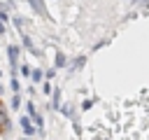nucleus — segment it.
Segmentation results:
<instances>
[{"label": "nucleus", "mask_w": 149, "mask_h": 140, "mask_svg": "<svg viewBox=\"0 0 149 140\" xmlns=\"http://www.w3.org/2000/svg\"><path fill=\"white\" fill-rule=\"evenodd\" d=\"M86 65V56H77L74 61H72V70H79V68H84Z\"/></svg>", "instance_id": "nucleus-7"}, {"label": "nucleus", "mask_w": 149, "mask_h": 140, "mask_svg": "<svg viewBox=\"0 0 149 140\" xmlns=\"http://www.w3.org/2000/svg\"><path fill=\"white\" fill-rule=\"evenodd\" d=\"M14 26H16V30H21L23 28V19H14Z\"/></svg>", "instance_id": "nucleus-15"}, {"label": "nucleus", "mask_w": 149, "mask_h": 140, "mask_svg": "<svg viewBox=\"0 0 149 140\" xmlns=\"http://www.w3.org/2000/svg\"><path fill=\"white\" fill-rule=\"evenodd\" d=\"M65 63H68L65 54H63V51H56V56H54V65H56V68H65Z\"/></svg>", "instance_id": "nucleus-5"}, {"label": "nucleus", "mask_w": 149, "mask_h": 140, "mask_svg": "<svg viewBox=\"0 0 149 140\" xmlns=\"http://www.w3.org/2000/svg\"><path fill=\"white\" fill-rule=\"evenodd\" d=\"M19 124H21V131H23L28 138H30V135H35V126H33L30 117H21V121H19Z\"/></svg>", "instance_id": "nucleus-2"}, {"label": "nucleus", "mask_w": 149, "mask_h": 140, "mask_svg": "<svg viewBox=\"0 0 149 140\" xmlns=\"http://www.w3.org/2000/svg\"><path fill=\"white\" fill-rule=\"evenodd\" d=\"M61 112H63L65 117H70V119L74 117V110H72V105H61Z\"/></svg>", "instance_id": "nucleus-8"}, {"label": "nucleus", "mask_w": 149, "mask_h": 140, "mask_svg": "<svg viewBox=\"0 0 149 140\" xmlns=\"http://www.w3.org/2000/svg\"><path fill=\"white\" fill-rule=\"evenodd\" d=\"M91 107H93V100H84V103H81V110H84V112L91 110Z\"/></svg>", "instance_id": "nucleus-14"}, {"label": "nucleus", "mask_w": 149, "mask_h": 140, "mask_svg": "<svg viewBox=\"0 0 149 140\" xmlns=\"http://www.w3.org/2000/svg\"><path fill=\"white\" fill-rule=\"evenodd\" d=\"M21 40H23V47H26V49H28V51H30L33 56H40V51H37V47L33 44V40H30V37L26 35V33H21Z\"/></svg>", "instance_id": "nucleus-3"}, {"label": "nucleus", "mask_w": 149, "mask_h": 140, "mask_svg": "<svg viewBox=\"0 0 149 140\" xmlns=\"http://www.w3.org/2000/svg\"><path fill=\"white\" fill-rule=\"evenodd\" d=\"M0 133H2V131H0Z\"/></svg>", "instance_id": "nucleus-20"}, {"label": "nucleus", "mask_w": 149, "mask_h": 140, "mask_svg": "<svg viewBox=\"0 0 149 140\" xmlns=\"http://www.w3.org/2000/svg\"><path fill=\"white\" fill-rule=\"evenodd\" d=\"M0 77H2V70H0Z\"/></svg>", "instance_id": "nucleus-19"}, {"label": "nucleus", "mask_w": 149, "mask_h": 140, "mask_svg": "<svg viewBox=\"0 0 149 140\" xmlns=\"http://www.w3.org/2000/svg\"><path fill=\"white\" fill-rule=\"evenodd\" d=\"M19 89H21V86H19V79H16V77H12V91H14V93H19Z\"/></svg>", "instance_id": "nucleus-13"}, {"label": "nucleus", "mask_w": 149, "mask_h": 140, "mask_svg": "<svg viewBox=\"0 0 149 140\" xmlns=\"http://www.w3.org/2000/svg\"><path fill=\"white\" fill-rule=\"evenodd\" d=\"M26 107H28V117L37 114V110H35V103H33V100H28V103H26Z\"/></svg>", "instance_id": "nucleus-11"}, {"label": "nucleus", "mask_w": 149, "mask_h": 140, "mask_svg": "<svg viewBox=\"0 0 149 140\" xmlns=\"http://www.w3.org/2000/svg\"><path fill=\"white\" fill-rule=\"evenodd\" d=\"M21 107V98H19V93H14L12 96V110H19Z\"/></svg>", "instance_id": "nucleus-10"}, {"label": "nucleus", "mask_w": 149, "mask_h": 140, "mask_svg": "<svg viewBox=\"0 0 149 140\" xmlns=\"http://www.w3.org/2000/svg\"><path fill=\"white\" fill-rule=\"evenodd\" d=\"M51 107L54 110H61V89L54 91V98H51Z\"/></svg>", "instance_id": "nucleus-6"}, {"label": "nucleus", "mask_w": 149, "mask_h": 140, "mask_svg": "<svg viewBox=\"0 0 149 140\" xmlns=\"http://www.w3.org/2000/svg\"><path fill=\"white\" fill-rule=\"evenodd\" d=\"M28 2H30V7H33L37 14H42V16H49V14H47V7H44V2H42V0H28Z\"/></svg>", "instance_id": "nucleus-4"}, {"label": "nucleus", "mask_w": 149, "mask_h": 140, "mask_svg": "<svg viewBox=\"0 0 149 140\" xmlns=\"http://www.w3.org/2000/svg\"><path fill=\"white\" fill-rule=\"evenodd\" d=\"M42 91H44V93H51V84H49V82H47V84H44V86H42Z\"/></svg>", "instance_id": "nucleus-16"}, {"label": "nucleus", "mask_w": 149, "mask_h": 140, "mask_svg": "<svg viewBox=\"0 0 149 140\" xmlns=\"http://www.w3.org/2000/svg\"><path fill=\"white\" fill-rule=\"evenodd\" d=\"M5 33H7V28H5V23L0 21V35H5Z\"/></svg>", "instance_id": "nucleus-17"}, {"label": "nucleus", "mask_w": 149, "mask_h": 140, "mask_svg": "<svg viewBox=\"0 0 149 140\" xmlns=\"http://www.w3.org/2000/svg\"><path fill=\"white\" fill-rule=\"evenodd\" d=\"M19 44H9L7 47V56H9V68H12V77H16V70H19Z\"/></svg>", "instance_id": "nucleus-1"}, {"label": "nucleus", "mask_w": 149, "mask_h": 140, "mask_svg": "<svg viewBox=\"0 0 149 140\" xmlns=\"http://www.w3.org/2000/svg\"><path fill=\"white\" fill-rule=\"evenodd\" d=\"M0 96H2V86H0Z\"/></svg>", "instance_id": "nucleus-18"}, {"label": "nucleus", "mask_w": 149, "mask_h": 140, "mask_svg": "<svg viewBox=\"0 0 149 140\" xmlns=\"http://www.w3.org/2000/svg\"><path fill=\"white\" fill-rule=\"evenodd\" d=\"M30 77H33V82H40V79L44 77V72H42V70H30Z\"/></svg>", "instance_id": "nucleus-9"}, {"label": "nucleus", "mask_w": 149, "mask_h": 140, "mask_svg": "<svg viewBox=\"0 0 149 140\" xmlns=\"http://www.w3.org/2000/svg\"><path fill=\"white\" fill-rule=\"evenodd\" d=\"M21 75H26V77H30V65H26V63H21V70H19Z\"/></svg>", "instance_id": "nucleus-12"}]
</instances>
